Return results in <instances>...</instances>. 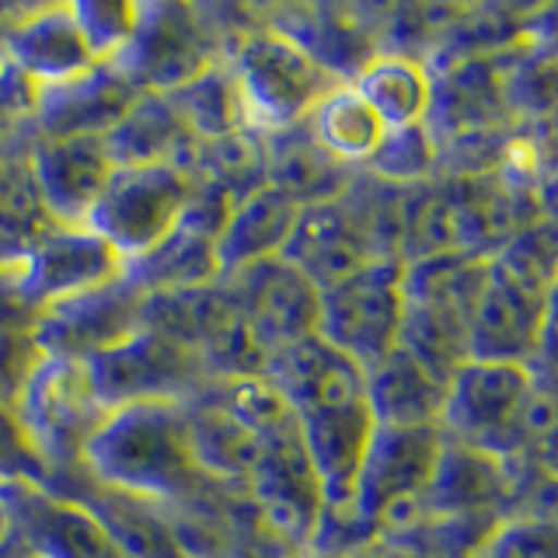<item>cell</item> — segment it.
<instances>
[{
  "label": "cell",
  "mask_w": 558,
  "mask_h": 558,
  "mask_svg": "<svg viewBox=\"0 0 558 558\" xmlns=\"http://www.w3.org/2000/svg\"><path fill=\"white\" fill-rule=\"evenodd\" d=\"M77 468L95 485L150 506L185 502L206 485L192 458L189 405L179 401L112 409L81 450Z\"/></svg>",
  "instance_id": "6da1fadb"
},
{
  "label": "cell",
  "mask_w": 558,
  "mask_h": 558,
  "mask_svg": "<svg viewBox=\"0 0 558 558\" xmlns=\"http://www.w3.org/2000/svg\"><path fill=\"white\" fill-rule=\"evenodd\" d=\"M537 356L531 363L468 360L447 380L440 412L444 440L471 447L485 458L513 464L548 447L551 384Z\"/></svg>",
  "instance_id": "7a4b0ae2"
},
{
  "label": "cell",
  "mask_w": 558,
  "mask_h": 558,
  "mask_svg": "<svg viewBox=\"0 0 558 558\" xmlns=\"http://www.w3.org/2000/svg\"><path fill=\"white\" fill-rule=\"evenodd\" d=\"M223 60L238 84L248 130L255 133H276L293 126L328 92L339 87V81L325 74L307 52H301L269 25L255 22V14L234 35Z\"/></svg>",
  "instance_id": "3957f363"
},
{
  "label": "cell",
  "mask_w": 558,
  "mask_h": 558,
  "mask_svg": "<svg viewBox=\"0 0 558 558\" xmlns=\"http://www.w3.org/2000/svg\"><path fill=\"white\" fill-rule=\"evenodd\" d=\"M241 28L220 25L214 11L189 4H136V25L112 63L140 92L174 95L220 63Z\"/></svg>",
  "instance_id": "277c9868"
},
{
  "label": "cell",
  "mask_w": 558,
  "mask_h": 558,
  "mask_svg": "<svg viewBox=\"0 0 558 558\" xmlns=\"http://www.w3.org/2000/svg\"><path fill=\"white\" fill-rule=\"evenodd\" d=\"M105 415L109 409L98 401L87 366L63 356H43L14 405L17 426L49 475L77 468L81 450L105 423Z\"/></svg>",
  "instance_id": "5b68a950"
},
{
  "label": "cell",
  "mask_w": 558,
  "mask_h": 558,
  "mask_svg": "<svg viewBox=\"0 0 558 558\" xmlns=\"http://www.w3.org/2000/svg\"><path fill=\"white\" fill-rule=\"evenodd\" d=\"M87 377L105 409L140 405V401H196L214 377L192 345L165 336V331L140 328L126 342L84 360Z\"/></svg>",
  "instance_id": "8992f818"
},
{
  "label": "cell",
  "mask_w": 558,
  "mask_h": 558,
  "mask_svg": "<svg viewBox=\"0 0 558 558\" xmlns=\"http://www.w3.org/2000/svg\"><path fill=\"white\" fill-rule=\"evenodd\" d=\"M401 311V258H374L318 290V336L366 371L398 345Z\"/></svg>",
  "instance_id": "52a82bcc"
},
{
  "label": "cell",
  "mask_w": 558,
  "mask_h": 558,
  "mask_svg": "<svg viewBox=\"0 0 558 558\" xmlns=\"http://www.w3.org/2000/svg\"><path fill=\"white\" fill-rule=\"evenodd\" d=\"M192 182V174L171 165L116 168L84 227L109 241L122 262L140 258L174 231Z\"/></svg>",
  "instance_id": "ba28073f"
},
{
  "label": "cell",
  "mask_w": 558,
  "mask_h": 558,
  "mask_svg": "<svg viewBox=\"0 0 558 558\" xmlns=\"http://www.w3.org/2000/svg\"><path fill=\"white\" fill-rule=\"evenodd\" d=\"M551 331V287L506 269L488 255L485 283L468 318V360L531 363L548 356Z\"/></svg>",
  "instance_id": "9c48e42d"
},
{
  "label": "cell",
  "mask_w": 558,
  "mask_h": 558,
  "mask_svg": "<svg viewBox=\"0 0 558 558\" xmlns=\"http://www.w3.org/2000/svg\"><path fill=\"white\" fill-rule=\"evenodd\" d=\"M119 276L122 255L84 223H49L11 262V290L32 314Z\"/></svg>",
  "instance_id": "30bf717a"
},
{
  "label": "cell",
  "mask_w": 558,
  "mask_h": 558,
  "mask_svg": "<svg viewBox=\"0 0 558 558\" xmlns=\"http://www.w3.org/2000/svg\"><path fill=\"white\" fill-rule=\"evenodd\" d=\"M220 290L262 356L296 339L318 336V287L283 255L262 258L220 279Z\"/></svg>",
  "instance_id": "8fae6325"
},
{
  "label": "cell",
  "mask_w": 558,
  "mask_h": 558,
  "mask_svg": "<svg viewBox=\"0 0 558 558\" xmlns=\"http://www.w3.org/2000/svg\"><path fill=\"white\" fill-rule=\"evenodd\" d=\"M140 328H144V293L130 287L122 276L87 293L46 304L28 322V331L35 345L43 349V356L81 363L126 342Z\"/></svg>",
  "instance_id": "7c38bea8"
},
{
  "label": "cell",
  "mask_w": 558,
  "mask_h": 558,
  "mask_svg": "<svg viewBox=\"0 0 558 558\" xmlns=\"http://www.w3.org/2000/svg\"><path fill=\"white\" fill-rule=\"evenodd\" d=\"M244 496L252 499L262 523H269L276 534H283L301 551L311 548L325 499L318 478L311 471L296 418L262 440V458L252 471Z\"/></svg>",
  "instance_id": "4fadbf2b"
},
{
  "label": "cell",
  "mask_w": 558,
  "mask_h": 558,
  "mask_svg": "<svg viewBox=\"0 0 558 558\" xmlns=\"http://www.w3.org/2000/svg\"><path fill=\"white\" fill-rule=\"evenodd\" d=\"M440 426H374L356 471L353 502H349V513L356 517L366 534L377 531V520L391 506L423 493L436 468V458H440Z\"/></svg>",
  "instance_id": "5bb4252c"
},
{
  "label": "cell",
  "mask_w": 558,
  "mask_h": 558,
  "mask_svg": "<svg viewBox=\"0 0 558 558\" xmlns=\"http://www.w3.org/2000/svg\"><path fill=\"white\" fill-rule=\"evenodd\" d=\"M255 22L290 39L339 84H353L384 49V22H374V11L363 8L283 4L255 11Z\"/></svg>",
  "instance_id": "9a60e30c"
},
{
  "label": "cell",
  "mask_w": 558,
  "mask_h": 558,
  "mask_svg": "<svg viewBox=\"0 0 558 558\" xmlns=\"http://www.w3.org/2000/svg\"><path fill=\"white\" fill-rule=\"evenodd\" d=\"M0 496L8 502L11 534L28 558H122L95 513L77 499L32 482L4 485Z\"/></svg>",
  "instance_id": "2e32d148"
},
{
  "label": "cell",
  "mask_w": 558,
  "mask_h": 558,
  "mask_svg": "<svg viewBox=\"0 0 558 558\" xmlns=\"http://www.w3.org/2000/svg\"><path fill=\"white\" fill-rule=\"evenodd\" d=\"M144 95L112 60L87 66L84 74L35 87L32 133L35 136H105Z\"/></svg>",
  "instance_id": "e0dca14e"
},
{
  "label": "cell",
  "mask_w": 558,
  "mask_h": 558,
  "mask_svg": "<svg viewBox=\"0 0 558 558\" xmlns=\"http://www.w3.org/2000/svg\"><path fill=\"white\" fill-rule=\"evenodd\" d=\"M28 168L46 217L52 223H84L112 179V157L101 136H35L28 140Z\"/></svg>",
  "instance_id": "ac0fdd59"
},
{
  "label": "cell",
  "mask_w": 558,
  "mask_h": 558,
  "mask_svg": "<svg viewBox=\"0 0 558 558\" xmlns=\"http://www.w3.org/2000/svg\"><path fill=\"white\" fill-rule=\"evenodd\" d=\"M258 377L272 384V391L287 401L293 415L345 409L363 401V366L342 356L322 336L296 339L262 356Z\"/></svg>",
  "instance_id": "d6986e66"
},
{
  "label": "cell",
  "mask_w": 558,
  "mask_h": 558,
  "mask_svg": "<svg viewBox=\"0 0 558 558\" xmlns=\"http://www.w3.org/2000/svg\"><path fill=\"white\" fill-rule=\"evenodd\" d=\"M0 57L35 87L70 81L98 63L84 43L70 4H43L22 11L4 28Z\"/></svg>",
  "instance_id": "ffe728a7"
},
{
  "label": "cell",
  "mask_w": 558,
  "mask_h": 558,
  "mask_svg": "<svg viewBox=\"0 0 558 558\" xmlns=\"http://www.w3.org/2000/svg\"><path fill=\"white\" fill-rule=\"evenodd\" d=\"M279 255L293 269H301L318 290L339 283V279L353 276L366 262H374L371 244H366L345 196L301 206L293 231Z\"/></svg>",
  "instance_id": "44dd1931"
},
{
  "label": "cell",
  "mask_w": 558,
  "mask_h": 558,
  "mask_svg": "<svg viewBox=\"0 0 558 558\" xmlns=\"http://www.w3.org/2000/svg\"><path fill=\"white\" fill-rule=\"evenodd\" d=\"M296 426H301V440H304L314 478H318L325 510L349 513V502H353V488H356V471L363 461L366 440H371V433H374V418L366 412V401L345 405V409L296 415Z\"/></svg>",
  "instance_id": "7402d4cb"
},
{
  "label": "cell",
  "mask_w": 558,
  "mask_h": 558,
  "mask_svg": "<svg viewBox=\"0 0 558 558\" xmlns=\"http://www.w3.org/2000/svg\"><path fill=\"white\" fill-rule=\"evenodd\" d=\"M101 140L116 168L171 165L185 174L196 171L199 136L185 126L179 112H174L168 95L144 92L133 101V109ZM192 179H196V174H192Z\"/></svg>",
  "instance_id": "603a6c76"
},
{
  "label": "cell",
  "mask_w": 558,
  "mask_h": 558,
  "mask_svg": "<svg viewBox=\"0 0 558 558\" xmlns=\"http://www.w3.org/2000/svg\"><path fill=\"white\" fill-rule=\"evenodd\" d=\"M510 499V475L506 464L485 453L444 440L440 458L418 493L426 513L436 517H502V502Z\"/></svg>",
  "instance_id": "cb8c5ba5"
},
{
  "label": "cell",
  "mask_w": 558,
  "mask_h": 558,
  "mask_svg": "<svg viewBox=\"0 0 558 558\" xmlns=\"http://www.w3.org/2000/svg\"><path fill=\"white\" fill-rule=\"evenodd\" d=\"M447 384L433 377L423 363L395 345L388 356H380L363 371V401L374 426H440Z\"/></svg>",
  "instance_id": "d4e9b609"
},
{
  "label": "cell",
  "mask_w": 558,
  "mask_h": 558,
  "mask_svg": "<svg viewBox=\"0 0 558 558\" xmlns=\"http://www.w3.org/2000/svg\"><path fill=\"white\" fill-rule=\"evenodd\" d=\"M296 214H301V206L272 185H262L252 196L238 199L220 238L214 241L220 279L248 269L262 258H276L293 231Z\"/></svg>",
  "instance_id": "484cf974"
},
{
  "label": "cell",
  "mask_w": 558,
  "mask_h": 558,
  "mask_svg": "<svg viewBox=\"0 0 558 558\" xmlns=\"http://www.w3.org/2000/svg\"><path fill=\"white\" fill-rule=\"evenodd\" d=\"M262 136H266V185L279 189L296 206L336 199L353 182L356 168H345L331 154H325L318 140L307 133L304 119Z\"/></svg>",
  "instance_id": "4316f807"
},
{
  "label": "cell",
  "mask_w": 558,
  "mask_h": 558,
  "mask_svg": "<svg viewBox=\"0 0 558 558\" xmlns=\"http://www.w3.org/2000/svg\"><path fill=\"white\" fill-rule=\"evenodd\" d=\"M189 440L206 482L238 488V493L248 488V478L262 458V440L252 429H244L231 412L220 409L214 398L199 395L196 401H189Z\"/></svg>",
  "instance_id": "83f0119b"
},
{
  "label": "cell",
  "mask_w": 558,
  "mask_h": 558,
  "mask_svg": "<svg viewBox=\"0 0 558 558\" xmlns=\"http://www.w3.org/2000/svg\"><path fill=\"white\" fill-rule=\"evenodd\" d=\"M353 92L377 112L384 130L418 126V122H426L433 105V70L426 60L401 57V52H377L356 74Z\"/></svg>",
  "instance_id": "f1b7e54d"
},
{
  "label": "cell",
  "mask_w": 558,
  "mask_h": 558,
  "mask_svg": "<svg viewBox=\"0 0 558 558\" xmlns=\"http://www.w3.org/2000/svg\"><path fill=\"white\" fill-rule=\"evenodd\" d=\"M122 279L144 296L217 287L220 272H217L214 241L174 223V231L165 241H157L150 252L122 262Z\"/></svg>",
  "instance_id": "f546056e"
},
{
  "label": "cell",
  "mask_w": 558,
  "mask_h": 558,
  "mask_svg": "<svg viewBox=\"0 0 558 558\" xmlns=\"http://www.w3.org/2000/svg\"><path fill=\"white\" fill-rule=\"evenodd\" d=\"M304 126L318 140V147L325 154H331L339 165L356 168V171L371 161V154L377 150L384 136V122L377 119L371 105L353 92V84H339L336 92H328L304 116Z\"/></svg>",
  "instance_id": "4dcf8cb0"
},
{
  "label": "cell",
  "mask_w": 558,
  "mask_h": 558,
  "mask_svg": "<svg viewBox=\"0 0 558 558\" xmlns=\"http://www.w3.org/2000/svg\"><path fill=\"white\" fill-rule=\"evenodd\" d=\"M398 345L447 384L450 374L468 363V314L447 304L405 301Z\"/></svg>",
  "instance_id": "1f68e13d"
},
{
  "label": "cell",
  "mask_w": 558,
  "mask_h": 558,
  "mask_svg": "<svg viewBox=\"0 0 558 558\" xmlns=\"http://www.w3.org/2000/svg\"><path fill=\"white\" fill-rule=\"evenodd\" d=\"M168 101L174 105V112L182 116V122L199 140H217L227 133L248 130L244 105H241L231 70H227V60L203 70L196 81H189L174 95H168Z\"/></svg>",
  "instance_id": "d6a6232c"
},
{
  "label": "cell",
  "mask_w": 558,
  "mask_h": 558,
  "mask_svg": "<svg viewBox=\"0 0 558 558\" xmlns=\"http://www.w3.org/2000/svg\"><path fill=\"white\" fill-rule=\"evenodd\" d=\"M196 179L214 182L234 203L266 185V136L255 130H238L217 140H199Z\"/></svg>",
  "instance_id": "836d02e7"
},
{
  "label": "cell",
  "mask_w": 558,
  "mask_h": 558,
  "mask_svg": "<svg viewBox=\"0 0 558 558\" xmlns=\"http://www.w3.org/2000/svg\"><path fill=\"white\" fill-rule=\"evenodd\" d=\"M436 168H440V154H436V136L426 130V122L384 130L377 150L371 154V161L363 165L366 174H374V179L398 185V189L433 179Z\"/></svg>",
  "instance_id": "e575fe53"
},
{
  "label": "cell",
  "mask_w": 558,
  "mask_h": 558,
  "mask_svg": "<svg viewBox=\"0 0 558 558\" xmlns=\"http://www.w3.org/2000/svg\"><path fill=\"white\" fill-rule=\"evenodd\" d=\"M70 8H74L77 28L98 63L112 60L136 25V4L130 0H77Z\"/></svg>",
  "instance_id": "d590c367"
},
{
  "label": "cell",
  "mask_w": 558,
  "mask_h": 558,
  "mask_svg": "<svg viewBox=\"0 0 558 558\" xmlns=\"http://www.w3.org/2000/svg\"><path fill=\"white\" fill-rule=\"evenodd\" d=\"M468 558H555L551 523L534 517H506Z\"/></svg>",
  "instance_id": "8d00e7d4"
},
{
  "label": "cell",
  "mask_w": 558,
  "mask_h": 558,
  "mask_svg": "<svg viewBox=\"0 0 558 558\" xmlns=\"http://www.w3.org/2000/svg\"><path fill=\"white\" fill-rule=\"evenodd\" d=\"M39 360L43 349L35 345L28 325H0V409L14 412Z\"/></svg>",
  "instance_id": "74e56055"
},
{
  "label": "cell",
  "mask_w": 558,
  "mask_h": 558,
  "mask_svg": "<svg viewBox=\"0 0 558 558\" xmlns=\"http://www.w3.org/2000/svg\"><path fill=\"white\" fill-rule=\"evenodd\" d=\"M17 482L49 485V468L39 461V453L32 450L14 412L0 409V488L17 485Z\"/></svg>",
  "instance_id": "f35d334b"
},
{
  "label": "cell",
  "mask_w": 558,
  "mask_h": 558,
  "mask_svg": "<svg viewBox=\"0 0 558 558\" xmlns=\"http://www.w3.org/2000/svg\"><path fill=\"white\" fill-rule=\"evenodd\" d=\"M32 95L35 84H28L17 70L0 57V140H8L14 122H32Z\"/></svg>",
  "instance_id": "ab89813d"
},
{
  "label": "cell",
  "mask_w": 558,
  "mask_h": 558,
  "mask_svg": "<svg viewBox=\"0 0 558 558\" xmlns=\"http://www.w3.org/2000/svg\"><path fill=\"white\" fill-rule=\"evenodd\" d=\"M345 558H401V555L391 545H384L380 537H371V541H363V545H356Z\"/></svg>",
  "instance_id": "60d3db41"
},
{
  "label": "cell",
  "mask_w": 558,
  "mask_h": 558,
  "mask_svg": "<svg viewBox=\"0 0 558 558\" xmlns=\"http://www.w3.org/2000/svg\"><path fill=\"white\" fill-rule=\"evenodd\" d=\"M301 558H345V555H328V551H314V548H307Z\"/></svg>",
  "instance_id": "b9f144b4"
}]
</instances>
